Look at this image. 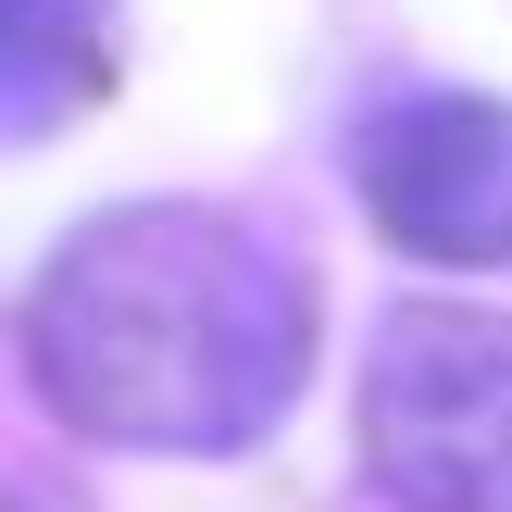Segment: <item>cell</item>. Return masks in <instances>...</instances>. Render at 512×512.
Here are the masks:
<instances>
[{
  "instance_id": "6da1fadb",
  "label": "cell",
  "mask_w": 512,
  "mask_h": 512,
  "mask_svg": "<svg viewBox=\"0 0 512 512\" xmlns=\"http://www.w3.org/2000/svg\"><path fill=\"white\" fill-rule=\"evenodd\" d=\"M25 375L100 450L213 463L288 425L313 375V275L213 200H125L25 288Z\"/></svg>"
},
{
  "instance_id": "7a4b0ae2",
  "label": "cell",
  "mask_w": 512,
  "mask_h": 512,
  "mask_svg": "<svg viewBox=\"0 0 512 512\" xmlns=\"http://www.w3.org/2000/svg\"><path fill=\"white\" fill-rule=\"evenodd\" d=\"M363 463L388 512H512V313L413 300L375 325Z\"/></svg>"
},
{
  "instance_id": "3957f363",
  "label": "cell",
  "mask_w": 512,
  "mask_h": 512,
  "mask_svg": "<svg viewBox=\"0 0 512 512\" xmlns=\"http://www.w3.org/2000/svg\"><path fill=\"white\" fill-rule=\"evenodd\" d=\"M350 175H363V213L400 250H425V263H512V100H488V88L375 100L363 138H350Z\"/></svg>"
},
{
  "instance_id": "277c9868",
  "label": "cell",
  "mask_w": 512,
  "mask_h": 512,
  "mask_svg": "<svg viewBox=\"0 0 512 512\" xmlns=\"http://www.w3.org/2000/svg\"><path fill=\"white\" fill-rule=\"evenodd\" d=\"M113 0H0V138H38V125L88 113L113 88Z\"/></svg>"
}]
</instances>
